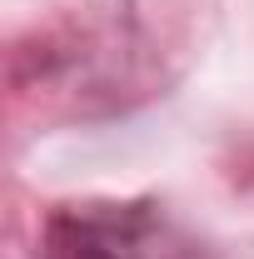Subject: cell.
<instances>
[{"label":"cell","instance_id":"obj_1","mask_svg":"<svg viewBox=\"0 0 254 259\" xmlns=\"http://www.w3.org/2000/svg\"><path fill=\"white\" fill-rule=\"evenodd\" d=\"M40 259H204L159 204H65L45 220Z\"/></svg>","mask_w":254,"mask_h":259}]
</instances>
